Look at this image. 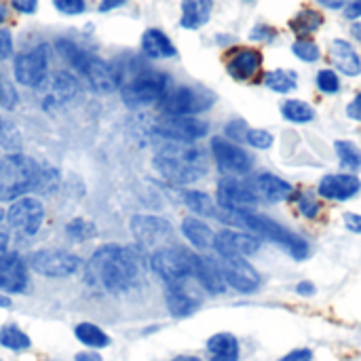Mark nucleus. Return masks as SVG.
Wrapping results in <instances>:
<instances>
[{
    "mask_svg": "<svg viewBox=\"0 0 361 361\" xmlns=\"http://www.w3.org/2000/svg\"><path fill=\"white\" fill-rule=\"evenodd\" d=\"M11 6L21 15H34L38 11V0H11Z\"/></svg>",
    "mask_w": 361,
    "mask_h": 361,
    "instance_id": "nucleus-48",
    "label": "nucleus"
},
{
    "mask_svg": "<svg viewBox=\"0 0 361 361\" xmlns=\"http://www.w3.org/2000/svg\"><path fill=\"white\" fill-rule=\"evenodd\" d=\"M260 203H269V205H279V203H288L294 199L296 188L281 176H275L271 171H260L254 182H252Z\"/></svg>",
    "mask_w": 361,
    "mask_h": 361,
    "instance_id": "nucleus-21",
    "label": "nucleus"
},
{
    "mask_svg": "<svg viewBox=\"0 0 361 361\" xmlns=\"http://www.w3.org/2000/svg\"><path fill=\"white\" fill-rule=\"evenodd\" d=\"M250 2H252V0H250Z\"/></svg>",
    "mask_w": 361,
    "mask_h": 361,
    "instance_id": "nucleus-63",
    "label": "nucleus"
},
{
    "mask_svg": "<svg viewBox=\"0 0 361 361\" xmlns=\"http://www.w3.org/2000/svg\"><path fill=\"white\" fill-rule=\"evenodd\" d=\"M315 85L324 95H336L341 91V78L332 68H324L315 76Z\"/></svg>",
    "mask_w": 361,
    "mask_h": 361,
    "instance_id": "nucleus-40",
    "label": "nucleus"
},
{
    "mask_svg": "<svg viewBox=\"0 0 361 361\" xmlns=\"http://www.w3.org/2000/svg\"><path fill=\"white\" fill-rule=\"evenodd\" d=\"M154 133L167 142L195 144L209 133V125L197 116H163L154 125Z\"/></svg>",
    "mask_w": 361,
    "mask_h": 361,
    "instance_id": "nucleus-16",
    "label": "nucleus"
},
{
    "mask_svg": "<svg viewBox=\"0 0 361 361\" xmlns=\"http://www.w3.org/2000/svg\"><path fill=\"white\" fill-rule=\"evenodd\" d=\"M216 203L220 209L228 214H243V212H256V207L260 205V199L252 184L233 176H224L218 182Z\"/></svg>",
    "mask_w": 361,
    "mask_h": 361,
    "instance_id": "nucleus-10",
    "label": "nucleus"
},
{
    "mask_svg": "<svg viewBox=\"0 0 361 361\" xmlns=\"http://www.w3.org/2000/svg\"><path fill=\"white\" fill-rule=\"evenodd\" d=\"M6 247H8V239H6V233L0 231V256L6 254Z\"/></svg>",
    "mask_w": 361,
    "mask_h": 361,
    "instance_id": "nucleus-58",
    "label": "nucleus"
},
{
    "mask_svg": "<svg viewBox=\"0 0 361 361\" xmlns=\"http://www.w3.org/2000/svg\"><path fill=\"white\" fill-rule=\"evenodd\" d=\"M167 309L173 317H188L199 309V300L184 290V286L167 288Z\"/></svg>",
    "mask_w": 361,
    "mask_h": 361,
    "instance_id": "nucleus-30",
    "label": "nucleus"
},
{
    "mask_svg": "<svg viewBox=\"0 0 361 361\" xmlns=\"http://www.w3.org/2000/svg\"><path fill=\"white\" fill-rule=\"evenodd\" d=\"M8 15H11V8H8V4L4 2V0H0V25L8 19Z\"/></svg>",
    "mask_w": 361,
    "mask_h": 361,
    "instance_id": "nucleus-56",
    "label": "nucleus"
},
{
    "mask_svg": "<svg viewBox=\"0 0 361 361\" xmlns=\"http://www.w3.org/2000/svg\"><path fill=\"white\" fill-rule=\"evenodd\" d=\"M192 277L209 294H222L226 290L222 273H220L216 260H212V258H203V256L192 254Z\"/></svg>",
    "mask_w": 361,
    "mask_h": 361,
    "instance_id": "nucleus-23",
    "label": "nucleus"
},
{
    "mask_svg": "<svg viewBox=\"0 0 361 361\" xmlns=\"http://www.w3.org/2000/svg\"><path fill=\"white\" fill-rule=\"evenodd\" d=\"M129 231L142 247H157V250L165 247L163 243L173 233L171 224L159 216H133L129 222Z\"/></svg>",
    "mask_w": 361,
    "mask_h": 361,
    "instance_id": "nucleus-17",
    "label": "nucleus"
},
{
    "mask_svg": "<svg viewBox=\"0 0 361 361\" xmlns=\"http://www.w3.org/2000/svg\"><path fill=\"white\" fill-rule=\"evenodd\" d=\"M294 203H296L298 214H300L305 220H319L324 205H322V199H319L317 190H313V188L296 190V195H294Z\"/></svg>",
    "mask_w": 361,
    "mask_h": 361,
    "instance_id": "nucleus-33",
    "label": "nucleus"
},
{
    "mask_svg": "<svg viewBox=\"0 0 361 361\" xmlns=\"http://www.w3.org/2000/svg\"><path fill=\"white\" fill-rule=\"evenodd\" d=\"M260 239L254 233L237 231V228H224L216 233L214 252L218 256H254L260 250Z\"/></svg>",
    "mask_w": 361,
    "mask_h": 361,
    "instance_id": "nucleus-19",
    "label": "nucleus"
},
{
    "mask_svg": "<svg viewBox=\"0 0 361 361\" xmlns=\"http://www.w3.org/2000/svg\"><path fill=\"white\" fill-rule=\"evenodd\" d=\"M74 334H76V338H78L85 347H91V349H104V347L110 345L108 334H106L102 328L93 326V324H80V326H76Z\"/></svg>",
    "mask_w": 361,
    "mask_h": 361,
    "instance_id": "nucleus-36",
    "label": "nucleus"
},
{
    "mask_svg": "<svg viewBox=\"0 0 361 361\" xmlns=\"http://www.w3.org/2000/svg\"><path fill=\"white\" fill-rule=\"evenodd\" d=\"M17 91H15V87L0 74V108H13L15 104H17Z\"/></svg>",
    "mask_w": 361,
    "mask_h": 361,
    "instance_id": "nucleus-45",
    "label": "nucleus"
},
{
    "mask_svg": "<svg viewBox=\"0 0 361 361\" xmlns=\"http://www.w3.org/2000/svg\"><path fill=\"white\" fill-rule=\"evenodd\" d=\"M142 51L146 57L150 59H171L178 55V49L176 44L171 42V38L159 30V27H148L144 34H142Z\"/></svg>",
    "mask_w": 361,
    "mask_h": 361,
    "instance_id": "nucleus-25",
    "label": "nucleus"
},
{
    "mask_svg": "<svg viewBox=\"0 0 361 361\" xmlns=\"http://www.w3.org/2000/svg\"><path fill=\"white\" fill-rule=\"evenodd\" d=\"M330 57L343 74H347V76H360L361 74L360 53L355 51V47L349 40L334 38L330 42Z\"/></svg>",
    "mask_w": 361,
    "mask_h": 361,
    "instance_id": "nucleus-24",
    "label": "nucleus"
},
{
    "mask_svg": "<svg viewBox=\"0 0 361 361\" xmlns=\"http://www.w3.org/2000/svg\"><path fill=\"white\" fill-rule=\"evenodd\" d=\"M315 2L322 4V6H326V8H332V11L345 8V4H347V0H315Z\"/></svg>",
    "mask_w": 361,
    "mask_h": 361,
    "instance_id": "nucleus-55",
    "label": "nucleus"
},
{
    "mask_svg": "<svg viewBox=\"0 0 361 361\" xmlns=\"http://www.w3.org/2000/svg\"><path fill=\"white\" fill-rule=\"evenodd\" d=\"M171 361H201L199 357H195V355H178V357H173Z\"/></svg>",
    "mask_w": 361,
    "mask_h": 361,
    "instance_id": "nucleus-59",
    "label": "nucleus"
},
{
    "mask_svg": "<svg viewBox=\"0 0 361 361\" xmlns=\"http://www.w3.org/2000/svg\"><path fill=\"white\" fill-rule=\"evenodd\" d=\"M0 131H2V121H0Z\"/></svg>",
    "mask_w": 361,
    "mask_h": 361,
    "instance_id": "nucleus-62",
    "label": "nucleus"
},
{
    "mask_svg": "<svg viewBox=\"0 0 361 361\" xmlns=\"http://www.w3.org/2000/svg\"><path fill=\"white\" fill-rule=\"evenodd\" d=\"M44 222V205L36 197H21L6 209V224L19 237H34Z\"/></svg>",
    "mask_w": 361,
    "mask_h": 361,
    "instance_id": "nucleus-13",
    "label": "nucleus"
},
{
    "mask_svg": "<svg viewBox=\"0 0 361 361\" xmlns=\"http://www.w3.org/2000/svg\"><path fill=\"white\" fill-rule=\"evenodd\" d=\"M209 148H212V157H214L218 169L224 176L239 178V176H247L254 169V157L239 144L226 140L224 135L212 137Z\"/></svg>",
    "mask_w": 361,
    "mask_h": 361,
    "instance_id": "nucleus-12",
    "label": "nucleus"
},
{
    "mask_svg": "<svg viewBox=\"0 0 361 361\" xmlns=\"http://www.w3.org/2000/svg\"><path fill=\"white\" fill-rule=\"evenodd\" d=\"M343 222H345V228L355 233V235H361V214H355V212H347L343 216Z\"/></svg>",
    "mask_w": 361,
    "mask_h": 361,
    "instance_id": "nucleus-50",
    "label": "nucleus"
},
{
    "mask_svg": "<svg viewBox=\"0 0 361 361\" xmlns=\"http://www.w3.org/2000/svg\"><path fill=\"white\" fill-rule=\"evenodd\" d=\"M277 361H313V351L307 349V347H300V349H292L290 353H286L281 360Z\"/></svg>",
    "mask_w": 361,
    "mask_h": 361,
    "instance_id": "nucleus-49",
    "label": "nucleus"
},
{
    "mask_svg": "<svg viewBox=\"0 0 361 361\" xmlns=\"http://www.w3.org/2000/svg\"><path fill=\"white\" fill-rule=\"evenodd\" d=\"M351 32H353V36H355V38L361 42V23H353Z\"/></svg>",
    "mask_w": 361,
    "mask_h": 361,
    "instance_id": "nucleus-60",
    "label": "nucleus"
},
{
    "mask_svg": "<svg viewBox=\"0 0 361 361\" xmlns=\"http://www.w3.org/2000/svg\"><path fill=\"white\" fill-rule=\"evenodd\" d=\"M184 199V205L195 214V216H201V218H218V220H224V209L218 207V203L203 190H186L182 195Z\"/></svg>",
    "mask_w": 361,
    "mask_h": 361,
    "instance_id": "nucleus-29",
    "label": "nucleus"
},
{
    "mask_svg": "<svg viewBox=\"0 0 361 361\" xmlns=\"http://www.w3.org/2000/svg\"><path fill=\"white\" fill-rule=\"evenodd\" d=\"M182 235L186 237V241L195 247V250H214V241H216V233L212 231L209 224H205L199 218H184L182 220Z\"/></svg>",
    "mask_w": 361,
    "mask_h": 361,
    "instance_id": "nucleus-27",
    "label": "nucleus"
},
{
    "mask_svg": "<svg viewBox=\"0 0 361 361\" xmlns=\"http://www.w3.org/2000/svg\"><path fill=\"white\" fill-rule=\"evenodd\" d=\"M296 294L298 296H305V298H311L315 294V283L313 281H300L296 286Z\"/></svg>",
    "mask_w": 361,
    "mask_h": 361,
    "instance_id": "nucleus-53",
    "label": "nucleus"
},
{
    "mask_svg": "<svg viewBox=\"0 0 361 361\" xmlns=\"http://www.w3.org/2000/svg\"><path fill=\"white\" fill-rule=\"evenodd\" d=\"M361 192V180L357 173H326L317 184V195L330 203H345L355 199Z\"/></svg>",
    "mask_w": 361,
    "mask_h": 361,
    "instance_id": "nucleus-18",
    "label": "nucleus"
},
{
    "mask_svg": "<svg viewBox=\"0 0 361 361\" xmlns=\"http://www.w3.org/2000/svg\"><path fill=\"white\" fill-rule=\"evenodd\" d=\"M245 142H247L252 148H256V150H269V148L275 144V137H273V133L267 131V129H250Z\"/></svg>",
    "mask_w": 361,
    "mask_h": 361,
    "instance_id": "nucleus-42",
    "label": "nucleus"
},
{
    "mask_svg": "<svg viewBox=\"0 0 361 361\" xmlns=\"http://www.w3.org/2000/svg\"><path fill=\"white\" fill-rule=\"evenodd\" d=\"M0 345L11 351H23L30 347V338L17 326H2L0 328Z\"/></svg>",
    "mask_w": 361,
    "mask_h": 361,
    "instance_id": "nucleus-37",
    "label": "nucleus"
},
{
    "mask_svg": "<svg viewBox=\"0 0 361 361\" xmlns=\"http://www.w3.org/2000/svg\"><path fill=\"white\" fill-rule=\"evenodd\" d=\"M262 61H264V57L258 49L237 47L226 57V72L231 74V78H235L239 82H250L260 74Z\"/></svg>",
    "mask_w": 361,
    "mask_h": 361,
    "instance_id": "nucleus-20",
    "label": "nucleus"
},
{
    "mask_svg": "<svg viewBox=\"0 0 361 361\" xmlns=\"http://www.w3.org/2000/svg\"><path fill=\"white\" fill-rule=\"evenodd\" d=\"M76 361H102V357L95 355V353H78Z\"/></svg>",
    "mask_w": 361,
    "mask_h": 361,
    "instance_id": "nucleus-57",
    "label": "nucleus"
},
{
    "mask_svg": "<svg viewBox=\"0 0 361 361\" xmlns=\"http://www.w3.org/2000/svg\"><path fill=\"white\" fill-rule=\"evenodd\" d=\"M224 218H228V222H235L237 226L245 228L247 233H254L258 239L262 237V239L279 245L296 262H302L311 256V245L300 235H296L294 231H290L288 226L279 224L277 220H273L264 214H258V212L228 214V212H224Z\"/></svg>",
    "mask_w": 361,
    "mask_h": 361,
    "instance_id": "nucleus-3",
    "label": "nucleus"
},
{
    "mask_svg": "<svg viewBox=\"0 0 361 361\" xmlns=\"http://www.w3.org/2000/svg\"><path fill=\"white\" fill-rule=\"evenodd\" d=\"M57 51L78 74L85 76V80L95 93H112L121 89V74L106 59L89 51H82L80 47H76L72 40L66 38L57 40Z\"/></svg>",
    "mask_w": 361,
    "mask_h": 361,
    "instance_id": "nucleus-4",
    "label": "nucleus"
},
{
    "mask_svg": "<svg viewBox=\"0 0 361 361\" xmlns=\"http://www.w3.org/2000/svg\"><path fill=\"white\" fill-rule=\"evenodd\" d=\"M53 6L63 15H80L87 8L85 0H53Z\"/></svg>",
    "mask_w": 361,
    "mask_h": 361,
    "instance_id": "nucleus-46",
    "label": "nucleus"
},
{
    "mask_svg": "<svg viewBox=\"0 0 361 361\" xmlns=\"http://www.w3.org/2000/svg\"><path fill=\"white\" fill-rule=\"evenodd\" d=\"M281 116L290 123H296V125H305V123H311L315 121V108L302 99H286L283 106H281Z\"/></svg>",
    "mask_w": 361,
    "mask_h": 361,
    "instance_id": "nucleus-34",
    "label": "nucleus"
},
{
    "mask_svg": "<svg viewBox=\"0 0 361 361\" xmlns=\"http://www.w3.org/2000/svg\"><path fill=\"white\" fill-rule=\"evenodd\" d=\"M247 131H250V127H247V123L243 118H233L224 127V137L235 142V144H241V142H245Z\"/></svg>",
    "mask_w": 361,
    "mask_h": 361,
    "instance_id": "nucleus-43",
    "label": "nucleus"
},
{
    "mask_svg": "<svg viewBox=\"0 0 361 361\" xmlns=\"http://www.w3.org/2000/svg\"><path fill=\"white\" fill-rule=\"evenodd\" d=\"M13 55V34L8 27H0V61Z\"/></svg>",
    "mask_w": 361,
    "mask_h": 361,
    "instance_id": "nucleus-47",
    "label": "nucleus"
},
{
    "mask_svg": "<svg viewBox=\"0 0 361 361\" xmlns=\"http://www.w3.org/2000/svg\"><path fill=\"white\" fill-rule=\"evenodd\" d=\"M182 17L180 25L184 30H199L203 27L214 11V0H180Z\"/></svg>",
    "mask_w": 361,
    "mask_h": 361,
    "instance_id": "nucleus-26",
    "label": "nucleus"
},
{
    "mask_svg": "<svg viewBox=\"0 0 361 361\" xmlns=\"http://www.w3.org/2000/svg\"><path fill=\"white\" fill-rule=\"evenodd\" d=\"M142 267L131 247L108 243L95 250L87 264V281L110 294L131 290L140 279Z\"/></svg>",
    "mask_w": 361,
    "mask_h": 361,
    "instance_id": "nucleus-1",
    "label": "nucleus"
},
{
    "mask_svg": "<svg viewBox=\"0 0 361 361\" xmlns=\"http://www.w3.org/2000/svg\"><path fill=\"white\" fill-rule=\"evenodd\" d=\"M11 302H8V298H4V296H0V307H8Z\"/></svg>",
    "mask_w": 361,
    "mask_h": 361,
    "instance_id": "nucleus-61",
    "label": "nucleus"
},
{
    "mask_svg": "<svg viewBox=\"0 0 361 361\" xmlns=\"http://www.w3.org/2000/svg\"><path fill=\"white\" fill-rule=\"evenodd\" d=\"M334 150L338 157V165L347 173H357L361 171V148L351 140H336Z\"/></svg>",
    "mask_w": 361,
    "mask_h": 361,
    "instance_id": "nucleus-32",
    "label": "nucleus"
},
{
    "mask_svg": "<svg viewBox=\"0 0 361 361\" xmlns=\"http://www.w3.org/2000/svg\"><path fill=\"white\" fill-rule=\"evenodd\" d=\"M345 17L355 21L361 17V0H347L345 4Z\"/></svg>",
    "mask_w": 361,
    "mask_h": 361,
    "instance_id": "nucleus-52",
    "label": "nucleus"
},
{
    "mask_svg": "<svg viewBox=\"0 0 361 361\" xmlns=\"http://www.w3.org/2000/svg\"><path fill=\"white\" fill-rule=\"evenodd\" d=\"M51 44L40 42L23 53H19L13 59V76L19 85L38 89L40 82L49 76V66H51Z\"/></svg>",
    "mask_w": 361,
    "mask_h": 361,
    "instance_id": "nucleus-8",
    "label": "nucleus"
},
{
    "mask_svg": "<svg viewBox=\"0 0 361 361\" xmlns=\"http://www.w3.org/2000/svg\"><path fill=\"white\" fill-rule=\"evenodd\" d=\"M171 89V78L159 70H142L129 82L121 85V97L127 108H144L159 104Z\"/></svg>",
    "mask_w": 361,
    "mask_h": 361,
    "instance_id": "nucleus-6",
    "label": "nucleus"
},
{
    "mask_svg": "<svg viewBox=\"0 0 361 361\" xmlns=\"http://www.w3.org/2000/svg\"><path fill=\"white\" fill-rule=\"evenodd\" d=\"M125 2H129V0H102L99 2V11H112V8H118V6H123Z\"/></svg>",
    "mask_w": 361,
    "mask_h": 361,
    "instance_id": "nucleus-54",
    "label": "nucleus"
},
{
    "mask_svg": "<svg viewBox=\"0 0 361 361\" xmlns=\"http://www.w3.org/2000/svg\"><path fill=\"white\" fill-rule=\"evenodd\" d=\"M226 288H233L239 294H254L262 286L260 273L243 256H218L216 260Z\"/></svg>",
    "mask_w": 361,
    "mask_h": 361,
    "instance_id": "nucleus-11",
    "label": "nucleus"
},
{
    "mask_svg": "<svg viewBox=\"0 0 361 361\" xmlns=\"http://www.w3.org/2000/svg\"><path fill=\"white\" fill-rule=\"evenodd\" d=\"M59 186V173L57 169L53 167H40V173H38V182H36V192H42V195H51L55 192Z\"/></svg>",
    "mask_w": 361,
    "mask_h": 361,
    "instance_id": "nucleus-41",
    "label": "nucleus"
},
{
    "mask_svg": "<svg viewBox=\"0 0 361 361\" xmlns=\"http://www.w3.org/2000/svg\"><path fill=\"white\" fill-rule=\"evenodd\" d=\"M66 235L72 239V241H89L97 235V228L91 220H85V218H74L72 222L66 224Z\"/></svg>",
    "mask_w": 361,
    "mask_h": 361,
    "instance_id": "nucleus-38",
    "label": "nucleus"
},
{
    "mask_svg": "<svg viewBox=\"0 0 361 361\" xmlns=\"http://www.w3.org/2000/svg\"><path fill=\"white\" fill-rule=\"evenodd\" d=\"M78 93V80L74 74L66 72V70H57L51 72L38 87V95H40V106L44 110H57L61 106H66L68 102H72Z\"/></svg>",
    "mask_w": 361,
    "mask_h": 361,
    "instance_id": "nucleus-14",
    "label": "nucleus"
},
{
    "mask_svg": "<svg viewBox=\"0 0 361 361\" xmlns=\"http://www.w3.org/2000/svg\"><path fill=\"white\" fill-rule=\"evenodd\" d=\"M154 169L171 184H195L207 173V159L201 148L184 142H167L157 150L152 159Z\"/></svg>",
    "mask_w": 361,
    "mask_h": 361,
    "instance_id": "nucleus-2",
    "label": "nucleus"
},
{
    "mask_svg": "<svg viewBox=\"0 0 361 361\" xmlns=\"http://www.w3.org/2000/svg\"><path fill=\"white\" fill-rule=\"evenodd\" d=\"M277 38V30L269 23H256L250 32V40L254 42H273Z\"/></svg>",
    "mask_w": 361,
    "mask_h": 361,
    "instance_id": "nucleus-44",
    "label": "nucleus"
},
{
    "mask_svg": "<svg viewBox=\"0 0 361 361\" xmlns=\"http://www.w3.org/2000/svg\"><path fill=\"white\" fill-rule=\"evenodd\" d=\"M38 173L40 165L21 152L0 157V203L17 201L34 190Z\"/></svg>",
    "mask_w": 361,
    "mask_h": 361,
    "instance_id": "nucleus-5",
    "label": "nucleus"
},
{
    "mask_svg": "<svg viewBox=\"0 0 361 361\" xmlns=\"http://www.w3.org/2000/svg\"><path fill=\"white\" fill-rule=\"evenodd\" d=\"M152 271L169 286H180L192 277V254L180 247H159L150 258Z\"/></svg>",
    "mask_w": 361,
    "mask_h": 361,
    "instance_id": "nucleus-9",
    "label": "nucleus"
},
{
    "mask_svg": "<svg viewBox=\"0 0 361 361\" xmlns=\"http://www.w3.org/2000/svg\"><path fill=\"white\" fill-rule=\"evenodd\" d=\"M324 25V15L315 8H302L290 19V30L296 38H311Z\"/></svg>",
    "mask_w": 361,
    "mask_h": 361,
    "instance_id": "nucleus-31",
    "label": "nucleus"
},
{
    "mask_svg": "<svg viewBox=\"0 0 361 361\" xmlns=\"http://www.w3.org/2000/svg\"><path fill=\"white\" fill-rule=\"evenodd\" d=\"M207 353H209V361H239L241 347L235 334L218 332L207 341Z\"/></svg>",
    "mask_w": 361,
    "mask_h": 361,
    "instance_id": "nucleus-28",
    "label": "nucleus"
},
{
    "mask_svg": "<svg viewBox=\"0 0 361 361\" xmlns=\"http://www.w3.org/2000/svg\"><path fill=\"white\" fill-rule=\"evenodd\" d=\"M264 85L275 93H290L298 87V74L294 70H271L264 74Z\"/></svg>",
    "mask_w": 361,
    "mask_h": 361,
    "instance_id": "nucleus-35",
    "label": "nucleus"
},
{
    "mask_svg": "<svg viewBox=\"0 0 361 361\" xmlns=\"http://www.w3.org/2000/svg\"><path fill=\"white\" fill-rule=\"evenodd\" d=\"M214 104H216V93L195 85L173 87L159 102L161 112L165 116H197L201 112H207Z\"/></svg>",
    "mask_w": 361,
    "mask_h": 361,
    "instance_id": "nucleus-7",
    "label": "nucleus"
},
{
    "mask_svg": "<svg viewBox=\"0 0 361 361\" xmlns=\"http://www.w3.org/2000/svg\"><path fill=\"white\" fill-rule=\"evenodd\" d=\"M27 288V267L25 262L13 254L6 252L0 256V290L2 292H23Z\"/></svg>",
    "mask_w": 361,
    "mask_h": 361,
    "instance_id": "nucleus-22",
    "label": "nucleus"
},
{
    "mask_svg": "<svg viewBox=\"0 0 361 361\" xmlns=\"http://www.w3.org/2000/svg\"><path fill=\"white\" fill-rule=\"evenodd\" d=\"M347 116H349L351 121L361 123V93H357V95L351 99V104L347 106Z\"/></svg>",
    "mask_w": 361,
    "mask_h": 361,
    "instance_id": "nucleus-51",
    "label": "nucleus"
},
{
    "mask_svg": "<svg viewBox=\"0 0 361 361\" xmlns=\"http://www.w3.org/2000/svg\"><path fill=\"white\" fill-rule=\"evenodd\" d=\"M30 269L42 277H70L80 269V258L66 250H38L27 260Z\"/></svg>",
    "mask_w": 361,
    "mask_h": 361,
    "instance_id": "nucleus-15",
    "label": "nucleus"
},
{
    "mask_svg": "<svg viewBox=\"0 0 361 361\" xmlns=\"http://www.w3.org/2000/svg\"><path fill=\"white\" fill-rule=\"evenodd\" d=\"M292 53L300 59V61H307V63H313L322 57V49L315 40L311 38H296L294 44H292Z\"/></svg>",
    "mask_w": 361,
    "mask_h": 361,
    "instance_id": "nucleus-39",
    "label": "nucleus"
}]
</instances>
